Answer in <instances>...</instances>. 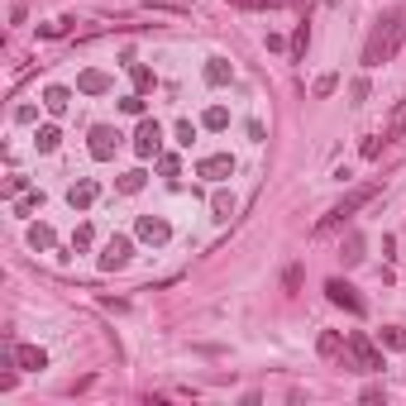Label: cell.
<instances>
[{
    "label": "cell",
    "mask_w": 406,
    "mask_h": 406,
    "mask_svg": "<svg viewBox=\"0 0 406 406\" xmlns=\"http://www.w3.org/2000/svg\"><path fill=\"white\" fill-rule=\"evenodd\" d=\"M115 191H125V196H134V191H144V172H139V167H130V172H125V177L115 182Z\"/></svg>",
    "instance_id": "17"
},
{
    "label": "cell",
    "mask_w": 406,
    "mask_h": 406,
    "mask_svg": "<svg viewBox=\"0 0 406 406\" xmlns=\"http://www.w3.org/2000/svg\"><path fill=\"white\" fill-rule=\"evenodd\" d=\"M34 206H38V196H24V201H15V216H29Z\"/></svg>",
    "instance_id": "34"
},
{
    "label": "cell",
    "mask_w": 406,
    "mask_h": 406,
    "mask_svg": "<svg viewBox=\"0 0 406 406\" xmlns=\"http://www.w3.org/2000/svg\"><path fill=\"white\" fill-rule=\"evenodd\" d=\"M230 77H234V67H230L225 57H211V62H206V81H211V86H225Z\"/></svg>",
    "instance_id": "14"
},
{
    "label": "cell",
    "mask_w": 406,
    "mask_h": 406,
    "mask_svg": "<svg viewBox=\"0 0 406 406\" xmlns=\"http://www.w3.org/2000/svg\"><path fill=\"white\" fill-rule=\"evenodd\" d=\"M234 10H282V5H292V0H230Z\"/></svg>",
    "instance_id": "22"
},
{
    "label": "cell",
    "mask_w": 406,
    "mask_h": 406,
    "mask_svg": "<svg viewBox=\"0 0 406 406\" xmlns=\"http://www.w3.org/2000/svg\"><path fill=\"white\" fill-rule=\"evenodd\" d=\"M134 234H139V239H148V244H167V239H172V225H167L162 216H139L134 220Z\"/></svg>",
    "instance_id": "7"
},
{
    "label": "cell",
    "mask_w": 406,
    "mask_h": 406,
    "mask_svg": "<svg viewBox=\"0 0 406 406\" xmlns=\"http://www.w3.org/2000/svg\"><path fill=\"white\" fill-rule=\"evenodd\" d=\"M216 216H220V220L234 216V196H230V191H216Z\"/></svg>",
    "instance_id": "25"
},
{
    "label": "cell",
    "mask_w": 406,
    "mask_h": 406,
    "mask_svg": "<svg viewBox=\"0 0 406 406\" xmlns=\"http://www.w3.org/2000/svg\"><path fill=\"white\" fill-rule=\"evenodd\" d=\"M57 144H62V134H57V125H43V130L34 134V148H38V153H53Z\"/></svg>",
    "instance_id": "15"
},
{
    "label": "cell",
    "mask_w": 406,
    "mask_h": 406,
    "mask_svg": "<svg viewBox=\"0 0 406 406\" xmlns=\"http://www.w3.org/2000/svg\"><path fill=\"white\" fill-rule=\"evenodd\" d=\"M191 139H196V125H191V120H182V125H177V144H182V148H191Z\"/></svg>",
    "instance_id": "31"
},
{
    "label": "cell",
    "mask_w": 406,
    "mask_h": 406,
    "mask_svg": "<svg viewBox=\"0 0 406 406\" xmlns=\"http://www.w3.org/2000/svg\"><path fill=\"white\" fill-rule=\"evenodd\" d=\"M402 38H406V5H397V10L378 15V24H373V34H368V43H363V67L392 62L397 48H402Z\"/></svg>",
    "instance_id": "1"
},
{
    "label": "cell",
    "mask_w": 406,
    "mask_h": 406,
    "mask_svg": "<svg viewBox=\"0 0 406 406\" xmlns=\"http://www.w3.org/2000/svg\"><path fill=\"white\" fill-rule=\"evenodd\" d=\"M158 172L162 177H177V153H158Z\"/></svg>",
    "instance_id": "29"
},
{
    "label": "cell",
    "mask_w": 406,
    "mask_h": 406,
    "mask_svg": "<svg viewBox=\"0 0 406 406\" xmlns=\"http://www.w3.org/2000/svg\"><path fill=\"white\" fill-rule=\"evenodd\" d=\"M96 196H101V187H96V182H91V177H86V182H77V187L67 191V201H72V206H77V211H86V206H91V201H96Z\"/></svg>",
    "instance_id": "12"
},
{
    "label": "cell",
    "mask_w": 406,
    "mask_h": 406,
    "mask_svg": "<svg viewBox=\"0 0 406 406\" xmlns=\"http://www.w3.org/2000/svg\"><path fill=\"white\" fill-rule=\"evenodd\" d=\"M344 344H349V340H340V335H335V330H325L321 340H316V349H321V358H335V354L344 349Z\"/></svg>",
    "instance_id": "16"
},
{
    "label": "cell",
    "mask_w": 406,
    "mask_h": 406,
    "mask_svg": "<svg viewBox=\"0 0 406 406\" xmlns=\"http://www.w3.org/2000/svg\"><path fill=\"white\" fill-rule=\"evenodd\" d=\"M382 144H387V139H378V134H373V139H363V158H378V153H382Z\"/></svg>",
    "instance_id": "32"
},
{
    "label": "cell",
    "mask_w": 406,
    "mask_h": 406,
    "mask_svg": "<svg viewBox=\"0 0 406 406\" xmlns=\"http://www.w3.org/2000/svg\"><path fill=\"white\" fill-rule=\"evenodd\" d=\"M130 77H134V91H139V96H144V91H153V72H148V67L130 62Z\"/></svg>",
    "instance_id": "20"
},
{
    "label": "cell",
    "mask_w": 406,
    "mask_h": 406,
    "mask_svg": "<svg viewBox=\"0 0 406 406\" xmlns=\"http://www.w3.org/2000/svg\"><path fill=\"white\" fill-rule=\"evenodd\" d=\"M349 354H354V363H358L363 373H382V368H387V363H382V354H378V344H373L368 335H358V330L349 335Z\"/></svg>",
    "instance_id": "3"
},
{
    "label": "cell",
    "mask_w": 406,
    "mask_h": 406,
    "mask_svg": "<svg viewBox=\"0 0 406 406\" xmlns=\"http://www.w3.org/2000/svg\"><path fill=\"white\" fill-rule=\"evenodd\" d=\"M201 125H206V130H225V125H230V110H225V106H211L206 115H201Z\"/></svg>",
    "instance_id": "19"
},
{
    "label": "cell",
    "mask_w": 406,
    "mask_h": 406,
    "mask_svg": "<svg viewBox=\"0 0 406 406\" xmlns=\"http://www.w3.org/2000/svg\"><path fill=\"white\" fill-rule=\"evenodd\" d=\"M368 101V77H354L349 81V106H363Z\"/></svg>",
    "instance_id": "24"
},
{
    "label": "cell",
    "mask_w": 406,
    "mask_h": 406,
    "mask_svg": "<svg viewBox=\"0 0 406 406\" xmlns=\"http://www.w3.org/2000/svg\"><path fill=\"white\" fill-rule=\"evenodd\" d=\"M373 196H378V187H354L349 196H344V201H340V206H335V211H330V216L316 225V234H330V230H340V225H344L354 211H363V206H368Z\"/></svg>",
    "instance_id": "2"
},
{
    "label": "cell",
    "mask_w": 406,
    "mask_h": 406,
    "mask_svg": "<svg viewBox=\"0 0 406 406\" xmlns=\"http://www.w3.org/2000/svg\"><path fill=\"white\" fill-rule=\"evenodd\" d=\"M120 130H115V125H96V130H91V144H86V148H91V158L96 162H106V158H115V148H120Z\"/></svg>",
    "instance_id": "5"
},
{
    "label": "cell",
    "mask_w": 406,
    "mask_h": 406,
    "mask_svg": "<svg viewBox=\"0 0 406 406\" xmlns=\"http://www.w3.org/2000/svg\"><path fill=\"white\" fill-rule=\"evenodd\" d=\"M120 110H125V115H144V96H125V101H120Z\"/></svg>",
    "instance_id": "30"
},
{
    "label": "cell",
    "mask_w": 406,
    "mask_h": 406,
    "mask_svg": "<svg viewBox=\"0 0 406 406\" xmlns=\"http://www.w3.org/2000/svg\"><path fill=\"white\" fill-rule=\"evenodd\" d=\"M378 340H382V344H387V349H406V335H402V330H392V325L382 330Z\"/></svg>",
    "instance_id": "28"
},
{
    "label": "cell",
    "mask_w": 406,
    "mask_h": 406,
    "mask_svg": "<svg viewBox=\"0 0 406 406\" xmlns=\"http://www.w3.org/2000/svg\"><path fill=\"white\" fill-rule=\"evenodd\" d=\"M158 148H162V125H158V120H144L139 134H134V153H139V158H153Z\"/></svg>",
    "instance_id": "6"
},
{
    "label": "cell",
    "mask_w": 406,
    "mask_h": 406,
    "mask_svg": "<svg viewBox=\"0 0 406 406\" xmlns=\"http://www.w3.org/2000/svg\"><path fill=\"white\" fill-rule=\"evenodd\" d=\"M196 172H201V177H211V182H225V177L234 172V158H230V153H211V158H201Z\"/></svg>",
    "instance_id": "9"
},
{
    "label": "cell",
    "mask_w": 406,
    "mask_h": 406,
    "mask_svg": "<svg viewBox=\"0 0 406 406\" xmlns=\"http://www.w3.org/2000/svg\"><path fill=\"white\" fill-rule=\"evenodd\" d=\"M15 363L24 373H38V368H48V354L38 349V344H15Z\"/></svg>",
    "instance_id": "10"
},
{
    "label": "cell",
    "mask_w": 406,
    "mask_h": 406,
    "mask_svg": "<svg viewBox=\"0 0 406 406\" xmlns=\"http://www.w3.org/2000/svg\"><path fill=\"white\" fill-rule=\"evenodd\" d=\"M110 86H115V81H110L106 72H96V67H86V72L77 77V91H81V96H106Z\"/></svg>",
    "instance_id": "11"
},
{
    "label": "cell",
    "mask_w": 406,
    "mask_h": 406,
    "mask_svg": "<svg viewBox=\"0 0 406 406\" xmlns=\"http://www.w3.org/2000/svg\"><path fill=\"white\" fill-rule=\"evenodd\" d=\"M325 297L335 301L340 311H349V316H363V311H368V306H363V297L354 292V287L344 282V277H330V282H325Z\"/></svg>",
    "instance_id": "4"
},
{
    "label": "cell",
    "mask_w": 406,
    "mask_h": 406,
    "mask_svg": "<svg viewBox=\"0 0 406 406\" xmlns=\"http://www.w3.org/2000/svg\"><path fill=\"white\" fill-rule=\"evenodd\" d=\"M306 43H311V29L301 24L297 34H292V57H306Z\"/></svg>",
    "instance_id": "26"
},
{
    "label": "cell",
    "mask_w": 406,
    "mask_h": 406,
    "mask_svg": "<svg viewBox=\"0 0 406 406\" xmlns=\"http://www.w3.org/2000/svg\"><path fill=\"white\" fill-rule=\"evenodd\" d=\"M340 258H344V263H363V239H358V234H349V244H344V248H340Z\"/></svg>",
    "instance_id": "21"
},
{
    "label": "cell",
    "mask_w": 406,
    "mask_h": 406,
    "mask_svg": "<svg viewBox=\"0 0 406 406\" xmlns=\"http://www.w3.org/2000/svg\"><path fill=\"white\" fill-rule=\"evenodd\" d=\"M96 244V230L91 225H77V234H72V248H91Z\"/></svg>",
    "instance_id": "27"
},
{
    "label": "cell",
    "mask_w": 406,
    "mask_h": 406,
    "mask_svg": "<svg viewBox=\"0 0 406 406\" xmlns=\"http://www.w3.org/2000/svg\"><path fill=\"white\" fill-rule=\"evenodd\" d=\"M43 106L53 110V115H67V106H72V91H67V86H48V91H43Z\"/></svg>",
    "instance_id": "13"
},
{
    "label": "cell",
    "mask_w": 406,
    "mask_h": 406,
    "mask_svg": "<svg viewBox=\"0 0 406 406\" xmlns=\"http://www.w3.org/2000/svg\"><path fill=\"white\" fill-rule=\"evenodd\" d=\"M282 287H287V292H297V287H301V268H287V277H282Z\"/></svg>",
    "instance_id": "33"
},
{
    "label": "cell",
    "mask_w": 406,
    "mask_h": 406,
    "mask_svg": "<svg viewBox=\"0 0 406 406\" xmlns=\"http://www.w3.org/2000/svg\"><path fill=\"white\" fill-rule=\"evenodd\" d=\"M130 253H134V244L125 239V234H115V239L106 244V253H101V268H106V272L125 268V263H130Z\"/></svg>",
    "instance_id": "8"
},
{
    "label": "cell",
    "mask_w": 406,
    "mask_h": 406,
    "mask_svg": "<svg viewBox=\"0 0 406 406\" xmlns=\"http://www.w3.org/2000/svg\"><path fill=\"white\" fill-rule=\"evenodd\" d=\"M29 248H53V230L48 225H29Z\"/></svg>",
    "instance_id": "18"
},
{
    "label": "cell",
    "mask_w": 406,
    "mask_h": 406,
    "mask_svg": "<svg viewBox=\"0 0 406 406\" xmlns=\"http://www.w3.org/2000/svg\"><path fill=\"white\" fill-rule=\"evenodd\" d=\"M335 86H340V77H335V72H325V77H316V86H311V96H316V101H325V96H330Z\"/></svg>",
    "instance_id": "23"
}]
</instances>
